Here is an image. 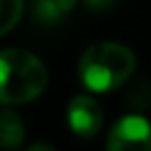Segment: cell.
<instances>
[{
	"instance_id": "cell-8",
	"label": "cell",
	"mask_w": 151,
	"mask_h": 151,
	"mask_svg": "<svg viewBox=\"0 0 151 151\" xmlns=\"http://www.w3.org/2000/svg\"><path fill=\"white\" fill-rule=\"evenodd\" d=\"M89 9H93V11H102V9H109V7L116 2V0H82Z\"/></svg>"
},
{
	"instance_id": "cell-3",
	"label": "cell",
	"mask_w": 151,
	"mask_h": 151,
	"mask_svg": "<svg viewBox=\"0 0 151 151\" xmlns=\"http://www.w3.org/2000/svg\"><path fill=\"white\" fill-rule=\"evenodd\" d=\"M107 151H151V122L140 113L122 116L107 136Z\"/></svg>"
},
{
	"instance_id": "cell-4",
	"label": "cell",
	"mask_w": 151,
	"mask_h": 151,
	"mask_svg": "<svg viewBox=\"0 0 151 151\" xmlns=\"http://www.w3.org/2000/svg\"><path fill=\"white\" fill-rule=\"evenodd\" d=\"M102 107L89 96H76L67 107V122L80 138H93L102 129Z\"/></svg>"
},
{
	"instance_id": "cell-7",
	"label": "cell",
	"mask_w": 151,
	"mask_h": 151,
	"mask_svg": "<svg viewBox=\"0 0 151 151\" xmlns=\"http://www.w3.org/2000/svg\"><path fill=\"white\" fill-rule=\"evenodd\" d=\"M24 9V0H0V36L16 27Z\"/></svg>"
},
{
	"instance_id": "cell-2",
	"label": "cell",
	"mask_w": 151,
	"mask_h": 151,
	"mask_svg": "<svg viewBox=\"0 0 151 151\" xmlns=\"http://www.w3.org/2000/svg\"><path fill=\"white\" fill-rule=\"evenodd\" d=\"M49 82L45 62L27 49L0 51V104H22L38 98Z\"/></svg>"
},
{
	"instance_id": "cell-1",
	"label": "cell",
	"mask_w": 151,
	"mask_h": 151,
	"mask_svg": "<svg viewBox=\"0 0 151 151\" xmlns=\"http://www.w3.org/2000/svg\"><path fill=\"white\" fill-rule=\"evenodd\" d=\"M136 69V56L127 45L96 42L85 49L78 62V73L87 89L96 93L113 91L124 85Z\"/></svg>"
},
{
	"instance_id": "cell-6",
	"label": "cell",
	"mask_w": 151,
	"mask_h": 151,
	"mask_svg": "<svg viewBox=\"0 0 151 151\" xmlns=\"http://www.w3.org/2000/svg\"><path fill=\"white\" fill-rule=\"evenodd\" d=\"M76 7V0H33V16L40 22H56Z\"/></svg>"
},
{
	"instance_id": "cell-5",
	"label": "cell",
	"mask_w": 151,
	"mask_h": 151,
	"mask_svg": "<svg viewBox=\"0 0 151 151\" xmlns=\"http://www.w3.org/2000/svg\"><path fill=\"white\" fill-rule=\"evenodd\" d=\"M24 140V122L20 113L5 107L0 109V149H18Z\"/></svg>"
},
{
	"instance_id": "cell-9",
	"label": "cell",
	"mask_w": 151,
	"mask_h": 151,
	"mask_svg": "<svg viewBox=\"0 0 151 151\" xmlns=\"http://www.w3.org/2000/svg\"><path fill=\"white\" fill-rule=\"evenodd\" d=\"M27 151H56L51 145H45V142H33L31 147H27Z\"/></svg>"
}]
</instances>
